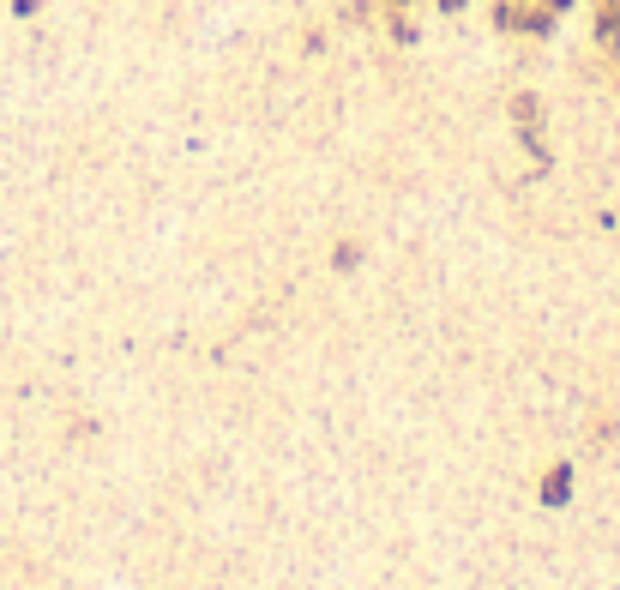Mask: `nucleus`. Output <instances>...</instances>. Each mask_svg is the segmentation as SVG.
<instances>
[{"instance_id": "1", "label": "nucleus", "mask_w": 620, "mask_h": 590, "mask_svg": "<svg viewBox=\"0 0 620 590\" xmlns=\"http://www.w3.org/2000/svg\"><path fill=\"white\" fill-rule=\"evenodd\" d=\"M566 500H572V470L554 464V470L542 476V506H566Z\"/></svg>"}, {"instance_id": "2", "label": "nucleus", "mask_w": 620, "mask_h": 590, "mask_svg": "<svg viewBox=\"0 0 620 590\" xmlns=\"http://www.w3.org/2000/svg\"><path fill=\"white\" fill-rule=\"evenodd\" d=\"M596 37H603L608 48H620V6H608V13H603V25H596Z\"/></svg>"}, {"instance_id": "3", "label": "nucleus", "mask_w": 620, "mask_h": 590, "mask_svg": "<svg viewBox=\"0 0 620 590\" xmlns=\"http://www.w3.org/2000/svg\"><path fill=\"white\" fill-rule=\"evenodd\" d=\"M542 6H549V13H566V6H572V0H542Z\"/></svg>"}, {"instance_id": "4", "label": "nucleus", "mask_w": 620, "mask_h": 590, "mask_svg": "<svg viewBox=\"0 0 620 590\" xmlns=\"http://www.w3.org/2000/svg\"><path fill=\"white\" fill-rule=\"evenodd\" d=\"M440 6H446V13H458V6H464V0H440Z\"/></svg>"}, {"instance_id": "5", "label": "nucleus", "mask_w": 620, "mask_h": 590, "mask_svg": "<svg viewBox=\"0 0 620 590\" xmlns=\"http://www.w3.org/2000/svg\"><path fill=\"white\" fill-rule=\"evenodd\" d=\"M391 6H404V0H391Z\"/></svg>"}]
</instances>
